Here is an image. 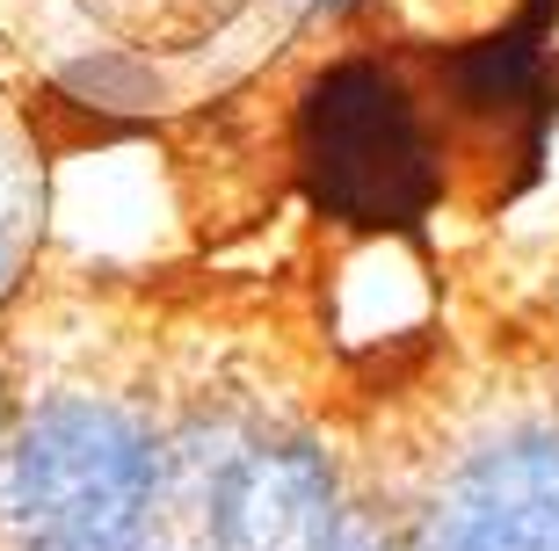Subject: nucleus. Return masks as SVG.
Masks as SVG:
<instances>
[{"mask_svg": "<svg viewBox=\"0 0 559 551\" xmlns=\"http://www.w3.org/2000/svg\"><path fill=\"white\" fill-rule=\"evenodd\" d=\"M400 551H559V407H501L429 457L400 515Z\"/></svg>", "mask_w": 559, "mask_h": 551, "instance_id": "3", "label": "nucleus"}, {"mask_svg": "<svg viewBox=\"0 0 559 551\" xmlns=\"http://www.w3.org/2000/svg\"><path fill=\"white\" fill-rule=\"evenodd\" d=\"M29 240H37V182H29V160L0 139V298L22 284Z\"/></svg>", "mask_w": 559, "mask_h": 551, "instance_id": "6", "label": "nucleus"}, {"mask_svg": "<svg viewBox=\"0 0 559 551\" xmlns=\"http://www.w3.org/2000/svg\"><path fill=\"white\" fill-rule=\"evenodd\" d=\"M270 8H276L284 22H290V15H320V0H270Z\"/></svg>", "mask_w": 559, "mask_h": 551, "instance_id": "10", "label": "nucleus"}, {"mask_svg": "<svg viewBox=\"0 0 559 551\" xmlns=\"http://www.w3.org/2000/svg\"><path fill=\"white\" fill-rule=\"evenodd\" d=\"M451 123L407 44H342L290 95V175L312 218L407 240L451 196Z\"/></svg>", "mask_w": 559, "mask_h": 551, "instance_id": "1", "label": "nucleus"}, {"mask_svg": "<svg viewBox=\"0 0 559 551\" xmlns=\"http://www.w3.org/2000/svg\"><path fill=\"white\" fill-rule=\"evenodd\" d=\"M87 8H95L109 29H124V37L182 44V37H218L240 0H87Z\"/></svg>", "mask_w": 559, "mask_h": 551, "instance_id": "5", "label": "nucleus"}, {"mask_svg": "<svg viewBox=\"0 0 559 551\" xmlns=\"http://www.w3.org/2000/svg\"><path fill=\"white\" fill-rule=\"evenodd\" d=\"M175 479L204 551H328L356 508L334 457L306 429H218L211 443H167V487Z\"/></svg>", "mask_w": 559, "mask_h": 551, "instance_id": "4", "label": "nucleus"}, {"mask_svg": "<svg viewBox=\"0 0 559 551\" xmlns=\"http://www.w3.org/2000/svg\"><path fill=\"white\" fill-rule=\"evenodd\" d=\"M167 501V443L124 392L59 385L22 399L0 443L8 551H145Z\"/></svg>", "mask_w": 559, "mask_h": 551, "instance_id": "2", "label": "nucleus"}, {"mask_svg": "<svg viewBox=\"0 0 559 551\" xmlns=\"http://www.w3.org/2000/svg\"><path fill=\"white\" fill-rule=\"evenodd\" d=\"M328 551H400V544H393V530H385V523H378L371 508H349Z\"/></svg>", "mask_w": 559, "mask_h": 551, "instance_id": "7", "label": "nucleus"}, {"mask_svg": "<svg viewBox=\"0 0 559 551\" xmlns=\"http://www.w3.org/2000/svg\"><path fill=\"white\" fill-rule=\"evenodd\" d=\"M15 407H22V399H15V385H8V370H0V443H8V421H15Z\"/></svg>", "mask_w": 559, "mask_h": 551, "instance_id": "8", "label": "nucleus"}, {"mask_svg": "<svg viewBox=\"0 0 559 551\" xmlns=\"http://www.w3.org/2000/svg\"><path fill=\"white\" fill-rule=\"evenodd\" d=\"M364 8H371V0H320V15H328V22H349V15H364Z\"/></svg>", "mask_w": 559, "mask_h": 551, "instance_id": "9", "label": "nucleus"}, {"mask_svg": "<svg viewBox=\"0 0 559 551\" xmlns=\"http://www.w3.org/2000/svg\"><path fill=\"white\" fill-rule=\"evenodd\" d=\"M145 551H204V544H197V537H175V544H160V537H153Z\"/></svg>", "mask_w": 559, "mask_h": 551, "instance_id": "11", "label": "nucleus"}]
</instances>
